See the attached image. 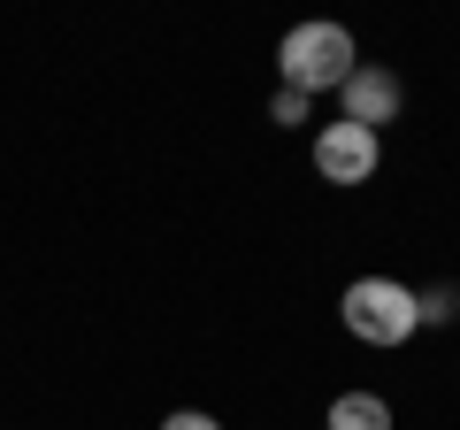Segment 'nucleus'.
<instances>
[{"label": "nucleus", "instance_id": "obj_2", "mask_svg": "<svg viewBox=\"0 0 460 430\" xmlns=\"http://www.w3.org/2000/svg\"><path fill=\"white\" fill-rule=\"evenodd\" d=\"M338 315H345V331L361 338V346H407L414 331H422V300H414V284H399V277H353L345 284V300H338Z\"/></svg>", "mask_w": 460, "mask_h": 430}, {"label": "nucleus", "instance_id": "obj_7", "mask_svg": "<svg viewBox=\"0 0 460 430\" xmlns=\"http://www.w3.org/2000/svg\"><path fill=\"white\" fill-rule=\"evenodd\" d=\"M414 300H422V323H453V315H460V292H453V284H438V292H414Z\"/></svg>", "mask_w": 460, "mask_h": 430}, {"label": "nucleus", "instance_id": "obj_8", "mask_svg": "<svg viewBox=\"0 0 460 430\" xmlns=\"http://www.w3.org/2000/svg\"><path fill=\"white\" fill-rule=\"evenodd\" d=\"M162 430H223V423L208 408H177V415H162Z\"/></svg>", "mask_w": 460, "mask_h": 430}, {"label": "nucleus", "instance_id": "obj_3", "mask_svg": "<svg viewBox=\"0 0 460 430\" xmlns=\"http://www.w3.org/2000/svg\"><path fill=\"white\" fill-rule=\"evenodd\" d=\"M376 162H384V139L376 131H361V123H323L314 131V177L323 184H368L376 177Z\"/></svg>", "mask_w": 460, "mask_h": 430}, {"label": "nucleus", "instance_id": "obj_4", "mask_svg": "<svg viewBox=\"0 0 460 430\" xmlns=\"http://www.w3.org/2000/svg\"><path fill=\"white\" fill-rule=\"evenodd\" d=\"M399 108H407V85H399L384 62H361L338 85V116L361 123V131H376V139H384V123H399Z\"/></svg>", "mask_w": 460, "mask_h": 430}, {"label": "nucleus", "instance_id": "obj_1", "mask_svg": "<svg viewBox=\"0 0 460 430\" xmlns=\"http://www.w3.org/2000/svg\"><path fill=\"white\" fill-rule=\"evenodd\" d=\"M277 69H284V85H292V93L323 100V93H338V85L361 69V47H353V31H345V23H292V31H284V47H277Z\"/></svg>", "mask_w": 460, "mask_h": 430}, {"label": "nucleus", "instance_id": "obj_5", "mask_svg": "<svg viewBox=\"0 0 460 430\" xmlns=\"http://www.w3.org/2000/svg\"><path fill=\"white\" fill-rule=\"evenodd\" d=\"M323 430H392V399L384 392H338L323 415Z\"/></svg>", "mask_w": 460, "mask_h": 430}, {"label": "nucleus", "instance_id": "obj_6", "mask_svg": "<svg viewBox=\"0 0 460 430\" xmlns=\"http://www.w3.org/2000/svg\"><path fill=\"white\" fill-rule=\"evenodd\" d=\"M269 116H277L284 131H292V123H307V116H314V100H307V93H292V85H277V100H269Z\"/></svg>", "mask_w": 460, "mask_h": 430}]
</instances>
